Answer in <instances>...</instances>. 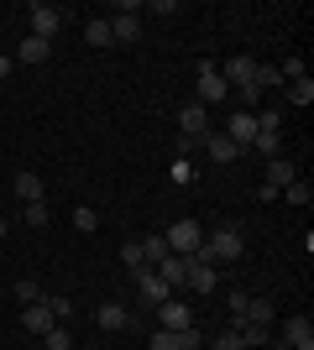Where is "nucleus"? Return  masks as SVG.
<instances>
[{
  "label": "nucleus",
  "instance_id": "nucleus-1",
  "mask_svg": "<svg viewBox=\"0 0 314 350\" xmlns=\"http://www.w3.org/2000/svg\"><path fill=\"white\" fill-rule=\"evenodd\" d=\"M205 246H209V256H215V267L241 262V256H246V235H241V225H220V230L205 235Z\"/></svg>",
  "mask_w": 314,
  "mask_h": 350
},
{
  "label": "nucleus",
  "instance_id": "nucleus-2",
  "mask_svg": "<svg viewBox=\"0 0 314 350\" xmlns=\"http://www.w3.org/2000/svg\"><path fill=\"white\" fill-rule=\"evenodd\" d=\"M110 37H116L120 47L142 37V0H120V5H116V16H110Z\"/></svg>",
  "mask_w": 314,
  "mask_h": 350
},
{
  "label": "nucleus",
  "instance_id": "nucleus-3",
  "mask_svg": "<svg viewBox=\"0 0 314 350\" xmlns=\"http://www.w3.org/2000/svg\"><path fill=\"white\" fill-rule=\"evenodd\" d=\"M220 100H231V89H225V79H220V68L215 63H199V79H194V105H220Z\"/></svg>",
  "mask_w": 314,
  "mask_h": 350
},
{
  "label": "nucleus",
  "instance_id": "nucleus-4",
  "mask_svg": "<svg viewBox=\"0 0 314 350\" xmlns=\"http://www.w3.org/2000/svg\"><path fill=\"white\" fill-rule=\"evenodd\" d=\"M163 241H168L173 256H194V251L205 246V230H199L194 219H179V225H168V230H163Z\"/></svg>",
  "mask_w": 314,
  "mask_h": 350
},
{
  "label": "nucleus",
  "instance_id": "nucleus-5",
  "mask_svg": "<svg viewBox=\"0 0 314 350\" xmlns=\"http://www.w3.org/2000/svg\"><path fill=\"white\" fill-rule=\"evenodd\" d=\"M220 79H225V89H231V94H236V89H246V84H257V58H252V53H236V58H225Z\"/></svg>",
  "mask_w": 314,
  "mask_h": 350
},
{
  "label": "nucleus",
  "instance_id": "nucleus-6",
  "mask_svg": "<svg viewBox=\"0 0 314 350\" xmlns=\"http://www.w3.org/2000/svg\"><path fill=\"white\" fill-rule=\"evenodd\" d=\"M27 16H31V31H27V37H42V42L58 37V27H63V11H58V5H42V0H37V5H27Z\"/></svg>",
  "mask_w": 314,
  "mask_h": 350
},
{
  "label": "nucleus",
  "instance_id": "nucleus-7",
  "mask_svg": "<svg viewBox=\"0 0 314 350\" xmlns=\"http://www.w3.org/2000/svg\"><path fill=\"white\" fill-rule=\"evenodd\" d=\"M131 282H136V298H142V304H147V308H157V304H168V298H173V288H168V282L157 278L152 267H147V272H136Z\"/></svg>",
  "mask_w": 314,
  "mask_h": 350
},
{
  "label": "nucleus",
  "instance_id": "nucleus-8",
  "mask_svg": "<svg viewBox=\"0 0 314 350\" xmlns=\"http://www.w3.org/2000/svg\"><path fill=\"white\" fill-rule=\"evenodd\" d=\"M205 131H209V110H205V105H194V100L179 105V136H183V142H199Z\"/></svg>",
  "mask_w": 314,
  "mask_h": 350
},
{
  "label": "nucleus",
  "instance_id": "nucleus-9",
  "mask_svg": "<svg viewBox=\"0 0 314 350\" xmlns=\"http://www.w3.org/2000/svg\"><path fill=\"white\" fill-rule=\"evenodd\" d=\"M199 146L209 152V162H215V167H225V162H236V157H241V146L231 142L225 131H215V126H209V131L199 136Z\"/></svg>",
  "mask_w": 314,
  "mask_h": 350
},
{
  "label": "nucleus",
  "instance_id": "nucleus-10",
  "mask_svg": "<svg viewBox=\"0 0 314 350\" xmlns=\"http://www.w3.org/2000/svg\"><path fill=\"white\" fill-rule=\"evenodd\" d=\"M189 324H194V308L179 304V293L168 304H157V329H189Z\"/></svg>",
  "mask_w": 314,
  "mask_h": 350
},
{
  "label": "nucleus",
  "instance_id": "nucleus-11",
  "mask_svg": "<svg viewBox=\"0 0 314 350\" xmlns=\"http://www.w3.org/2000/svg\"><path fill=\"white\" fill-rule=\"evenodd\" d=\"M283 340L293 350H314V324H309V314H288L283 319Z\"/></svg>",
  "mask_w": 314,
  "mask_h": 350
},
{
  "label": "nucleus",
  "instance_id": "nucleus-12",
  "mask_svg": "<svg viewBox=\"0 0 314 350\" xmlns=\"http://www.w3.org/2000/svg\"><path fill=\"white\" fill-rule=\"evenodd\" d=\"M225 136L246 152V146L257 142V120H252V110H231V120H225Z\"/></svg>",
  "mask_w": 314,
  "mask_h": 350
},
{
  "label": "nucleus",
  "instance_id": "nucleus-13",
  "mask_svg": "<svg viewBox=\"0 0 314 350\" xmlns=\"http://www.w3.org/2000/svg\"><path fill=\"white\" fill-rule=\"evenodd\" d=\"M94 324L110 329V335H120V329H131V308H126V304H100V308H94Z\"/></svg>",
  "mask_w": 314,
  "mask_h": 350
},
{
  "label": "nucleus",
  "instance_id": "nucleus-14",
  "mask_svg": "<svg viewBox=\"0 0 314 350\" xmlns=\"http://www.w3.org/2000/svg\"><path fill=\"white\" fill-rule=\"evenodd\" d=\"M293 178H299V167H293V157H272L267 167H262V183H267V189H278V193H283L288 183H293Z\"/></svg>",
  "mask_w": 314,
  "mask_h": 350
},
{
  "label": "nucleus",
  "instance_id": "nucleus-15",
  "mask_svg": "<svg viewBox=\"0 0 314 350\" xmlns=\"http://www.w3.org/2000/svg\"><path fill=\"white\" fill-rule=\"evenodd\" d=\"M53 324H58V319H53V308H47V304H27V308H21V329H27V335H47Z\"/></svg>",
  "mask_w": 314,
  "mask_h": 350
},
{
  "label": "nucleus",
  "instance_id": "nucleus-16",
  "mask_svg": "<svg viewBox=\"0 0 314 350\" xmlns=\"http://www.w3.org/2000/svg\"><path fill=\"white\" fill-rule=\"evenodd\" d=\"M53 58V42H42V37H21V47H16V63H27V68H37V63Z\"/></svg>",
  "mask_w": 314,
  "mask_h": 350
},
{
  "label": "nucleus",
  "instance_id": "nucleus-17",
  "mask_svg": "<svg viewBox=\"0 0 314 350\" xmlns=\"http://www.w3.org/2000/svg\"><path fill=\"white\" fill-rule=\"evenodd\" d=\"M152 272H157V278H163L168 288L179 293V288H183V278H189V256H163V262L152 267Z\"/></svg>",
  "mask_w": 314,
  "mask_h": 350
},
{
  "label": "nucleus",
  "instance_id": "nucleus-18",
  "mask_svg": "<svg viewBox=\"0 0 314 350\" xmlns=\"http://www.w3.org/2000/svg\"><path fill=\"white\" fill-rule=\"evenodd\" d=\"M215 282H220V272L205 262H189V278H183V288L189 293H215Z\"/></svg>",
  "mask_w": 314,
  "mask_h": 350
},
{
  "label": "nucleus",
  "instance_id": "nucleus-19",
  "mask_svg": "<svg viewBox=\"0 0 314 350\" xmlns=\"http://www.w3.org/2000/svg\"><path fill=\"white\" fill-rule=\"evenodd\" d=\"M252 120H257V131H262V136H283V110H278V105H257Z\"/></svg>",
  "mask_w": 314,
  "mask_h": 350
},
{
  "label": "nucleus",
  "instance_id": "nucleus-20",
  "mask_svg": "<svg viewBox=\"0 0 314 350\" xmlns=\"http://www.w3.org/2000/svg\"><path fill=\"white\" fill-rule=\"evenodd\" d=\"M11 193L21 199V204H37V199H42V178H37V173H16L11 178Z\"/></svg>",
  "mask_w": 314,
  "mask_h": 350
},
{
  "label": "nucleus",
  "instance_id": "nucleus-21",
  "mask_svg": "<svg viewBox=\"0 0 314 350\" xmlns=\"http://www.w3.org/2000/svg\"><path fill=\"white\" fill-rule=\"evenodd\" d=\"M236 335H241V350H267L272 324H236Z\"/></svg>",
  "mask_w": 314,
  "mask_h": 350
},
{
  "label": "nucleus",
  "instance_id": "nucleus-22",
  "mask_svg": "<svg viewBox=\"0 0 314 350\" xmlns=\"http://www.w3.org/2000/svg\"><path fill=\"white\" fill-rule=\"evenodd\" d=\"M84 42H90V47H116V37H110V16H90V21H84Z\"/></svg>",
  "mask_w": 314,
  "mask_h": 350
},
{
  "label": "nucleus",
  "instance_id": "nucleus-23",
  "mask_svg": "<svg viewBox=\"0 0 314 350\" xmlns=\"http://www.w3.org/2000/svg\"><path fill=\"white\" fill-rule=\"evenodd\" d=\"M283 89H288V94H283L288 105H299V110H309V105H314V79H309V73L293 79V84H283Z\"/></svg>",
  "mask_w": 314,
  "mask_h": 350
},
{
  "label": "nucleus",
  "instance_id": "nucleus-24",
  "mask_svg": "<svg viewBox=\"0 0 314 350\" xmlns=\"http://www.w3.org/2000/svg\"><path fill=\"white\" fill-rule=\"evenodd\" d=\"M136 246H142V262H147V267H157L163 256H173L163 235H136Z\"/></svg>",
  "mask_w": 314,
  "mask_h": 350
},
{
  "label": "nucleus",
  "instance_id": "nucleus-25",
  "mask_svg": "<svg viewBox=\"0 0 314 350\" xmlns=\"http://www.w3.org/2000/svg\"><path fill=\"white\" fill-rule=\"evenodd\" d=\"M246 298H252V293H241V288L225 293V314H231V329H236V324H246Z\"/></svg>",
  "mask_w": 314,
  "mask_h": 350
},
{
  "label": "nucleus",
  "instance_id": "nucleus-26",
  "mask_svg": "<svg viewBox=\"0 0 314 350\" xmlns=\"http://www.w3.org/2000/svg\"><path fill=\"white\" fill-rule=\"evenodd\" d=\"M272 319H278V308L267 298H246V324H272Z\"/></svg>",
  "mask_w": 314,
  "mask_h": 350
},
{
  "label": "nucleus",
  "instance_id": "nucleus-27",
  "mask_svg": "<svg viewBox=\"0 0 314 350\" xmlns=\"http://www.w3.org/2000/svg\"><path fill=\"white\" fill-rule=\"evenodd\" d=\"M11 298H16V304H42V288H37V282H31V278H16Z\"/></svg>",
  "mask_w": 314,
  "mask_h": 350
},
{
  "label": "nucleus",
  "instance_id": "nucleus-28",
  "mask_svg": "<svg viewBox=\"0 0 314 350\" xmlns=\"http://www.w3.org/2000/svg\"><path fill=\"white\" fill-rule=\"evenodd\" d=\"M283 199H288V204H293V209H309L314 189H309V183H299V178H293V183H288V189H283Z\"/></svg>",
  "mask_w": 314,
  "mask_h": 350
},
{
  "label": "nucleus",
  "instance_id": "nucleus-29",
  "mask_svg": "<svg viewBox=\"0 0 314 350\" xmlns=\"http://www.w3.org/2000/svg\"><path fill=\"white\" fill-rule=\"evenodd\" d=\"M21 219H27V225H37V230H42L47 219H53V209H47V199H37V204H21Z\"/></svg>",
  "mask_w": 314,
  "mask_h": 350
},
{
  "label": "nucleus",
  "instance_id": "nucleus-30",
  "mask_svg": "<svg viewBox=\"0 0 314 350\" xmlns=\"http://www.w3.org/2000/svg\"><path fill=\"white\" fill-rule=\"evenodd\" d=\"M257 89H283V73H278V63H257Z\"/></svg>",
  "mask_w": 314,
  "mask_h": 350
},
{
  "label": "nucleus",
  "instance_id": "nucleus-31",
  "mask_svg": "<svg viewBox=\"0 0 314 350\" xmlns=\"http://www.w3.org/2000/svg\"><path fill=\"white\" fill-rule=\"evenodd\" d=\"M252 152H262V157H283V136H262V131H257V142H252Z\"/></svg>",
  "mask_w": 314,
  "mask_h": 350
},
{
  "label": "nucleus",
  "instance_id": "nucleus-32",
  "mask_svg": "<svg viewBox=\"0 0 314 350\" xmlns=\"http://www.w3.org/2000/svg\"><path fill=\"white\" fill-rule=\"evenodd\" d=\"M120 262L131 267V278H136V272H147V262H142V246H136V241H126V246H120Z\"/></svg>",
  "mask_w": 314,
  "mask_h": 350
},
{
  "label": "nucleus",
  "instance_id": "nucleus-33",
  "mask_svg": "<svg viewBox=\"0 0 314 350\" xmlns=\"http://www.w3.org/2000/svg\"><path fill=\"white\" fill-rule=\"evenodd\" d=\"M74 230H84V235L100 230V219H94V209H90V204H79V209H74Z\"/></svg>",
  "mask_w": 314,
  "mask_h": 350
},
{
  "label": "nucleus",
  "instance_id": "nucleus-34",
  "mask_svg": "<svg viewBox=\"0 0 314 350\" xmlns=\"http://www.w3.org/2000/svg\"><path fill=\"white\" fill-rule=\"evenodd\" d=\"M47 350H74V335H68V329H63V324H53V329H47Z\"/></svg>",
  "mask_w": 314,
  "mask_h": 350
},
{
  "label": "nucleus",
  "instance_id": "nucleus-35",
  "mask_svg": "<svg viewBox=\"0 0 314 350\" xmlns=\"http://www.w3.org/2000/svg\"><path fill=\"white\" fill-rule=\"evenodd\" d=\"M147 350H179V329H152Z\"/></svg>",
  "mask_w": 314,
  "mask_h": 350
},
{
  "label": "nucleus",
  "instance_id": "nucleus-36",
  "mask_svg": "<svg viewBox=\"0 0 314 350\" xmlns=\"http://www.w3.org/2000/svg\"><path fill=\"white\" fill-rule=\"evenodd\" d=\"M42 304H47V308H53V319H58V324H63V319H68V314H74V304H68V298H63V293H47Z\"/></svg>",
  "mask_w": 314,
  "mask_h": 350
},
{
  "label": "nucleus",
  "instance_id": "nucleus-37",
  "mask_svg": "<svg viewBox=\"0 0 314 350\" xmlns=\"http://www.w3.org/2000/svg\"><path fill=\"white\" fill-rule=\"evenodd\" d=\"M199 345H205V329H199V324L179 329V350H199Z\"/></svg>",
  "mask_w": 314,
  "mask_h": 350
},
{
  "label": "nucleus",
  "instance_id": "nucleus-38",
  "mask_svg": "<svg viewBox=\"0 0 314 350\" xmlns=\"http://www.w3.org/2000/svg\"><path fill=\"white\" fill-rule=\"evenodd\" d=\"M278 73H283V84H293V79H304V58H283V63H278Z\"/></svg>",
  "mask_w": 314,
  "mask_h": 350
},
{
  "label": "nucleus",
  "instance_id": "nucleus-39",
  "mask_svg": "<svg viewBox=\"0 0 314 350\" xmlns=\"http://www.w3.org/2000/svg\"><path fill=\"white\" fill-rule=\"evenodd\" d=\"M215 350H241V335L236 329H220V335H215Z\"/></svg>",
  "mask_w": 314,
  "mask_h": 350
},
{
  "label": "nucleus",
  "instance_id": "nucleus-40",
  "mask_svg": "<svg viewBox=\"0 0 314 350\" xmlns=\"http://www.w3.org/2000/svg\"><path fill=\"white\" fill-rule=\"evenodd\" d=\"M142 11H157V16H179V5H173V0H152V5H142Z\"/></svg>",
  "mask_w": 314,
  "mask_h": 350
},
{
  "label": "nucleus",
  "instance_id": "nucleus-41",
  "mask_svg": "<svg viewBox=\"0 0 314 350\" xmlns=\"http://www.w3.org/2000/svg\"><path fill=\"white\" fill-rule=\"evenodd\" d=\"M173 178H179V183H189V178H194V167H189V157H179V162H173Z\"/></svg>",
  "mask_w": 314,
  "mask_h": 350
},
{
  "label": "nucleus",
  "instance_id": "nucleus-42",
  "mask_svg": "<svg viewBox=\"0 0 314 350\" xmlns=\"http://www.w3.org/2000/svg\"><path fill=\"white\" fill-rule=\"evenodd\" d=\"M11 63H16V58H0V79H11Z\"/></svg>",
  "mask_w": 314,
  "mask_h": 350
},
{
  "label": "nucleus",
  "instance_id": "nucleus-43",
  "mask_svg": "<svg viewBox=\"0 0 314 350\" xmlns=\"http://www.w3.org/2000/svg\"><path fill=\"white\" fill-rule=\"evenodd\" d=\"M267 350H293V345H288V340H267Z\"/></svg>",
  "mask_w": 314,
  "mask_h": 350
},
{
  "label": "nucleus",
  "instance_id": "nucleus-44",
  "mask_svg": "<svg viewBox=\"0 0 314 350\" xmlns=\"http://www.w3.org/2000/svg\"><path fill=\"white\" fill-rule=\"evenodd\" d=\"M5 225H11V219H5V215H0V241H5Z\"/></svg>",
  "mask_w": 314,
  "mask_h": 350
}]
</instances>
